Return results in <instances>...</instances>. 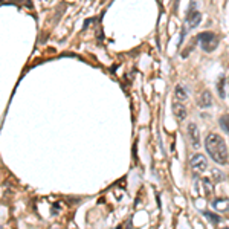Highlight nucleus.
I'll use <instances>...</instances> for the list:
<instances>
[{
    "instance_id": "19",
    "label": "nucleus",
    "mask_w": 229,
    "mask_h": 229,
    "mask_svg": "<svg viewBox=\"0 0 229 229\" xmlns=\"http://www.w3.org/2000/svg\"><path fill=\"white\" fill-rule=\"evenodd\" d=\"M221 229H229V227H221Z\"/></svg>"
},
{
    "instance_id": "18",
    "label": "nucleus",
    "mask_w": 229,
    "mask_h": 229,
    "mask_svg": "<svg viewBox=\"0 0 229 229\" xmlns=\"http://www.w3.org/2000/svg\"><path fill=\"white\" fill-rule=\"evenodd\" d=\"M51 229H61V227H58V226H54V227H51Z\"/></svg>"
},
{
    "instance_id": "13",
    "label": "nucleus",
    "mask_w": 229,
    "mask_h": 229,
    "mask_svg": "<svg viewBox=\"0 0 229 229\" xmlns=\"http://www.w3.org/2000/svg\"><path fill=\"white\" fill-rule=\"evenodd\" d=\"M60 211H61V203H60V202H55V203L52 205L51 214H52V215H58V214H60Z\"/></svg>"
},
{
    "instance_id": "8",
    "label": "nucleus",
    "mask_w": 229,
    "mask_h": 229,
    "mask_svg": "<svg viewBox=\"0 0 229 229\" xmlns=\"http://www.w3.org/2000/svg\"><path fill=\"white\" fill-rule=\"evenodd\" d=\"M173 110H174V116L177 118V121H183L187 118V108H185V105L183 104H180V102H174L173 104Z\"/></svg>"
},
{
    "instance_id": "10",
    "label": "nucleus",
    "mask_w": 229,
    "mask_h": 229,
    "mask_svg": "<svg viewBox=\"0 0 229 229\" xmlns=\"http://www.w3.org/2000/svg\"><path fill=\"white\" fill-rule=\"evenodd\" d=\"M202 214L208 218L212 224H217L218 221H220V215H217V214H214V212H209V211H202Z\"/></svg>"
},
{
    "instance_id": "6",
    "label": "nucleus",
    "mask_w": 229,
    "mask_h": 229,
    "mask_svg": "<svg viewBox=\"0 0 229 229\" xmlns=\"http://www.w3.org/2000/svg\"><path fill=\"white\" fill-rule=\"evenodd\" d=\"M197 104L202 107V108H208L212 105V95H211V92L209 90H203L202 92V95L197 101Z\"/></svg>"
},
{
    "instance_id": "9",
    "label": "nucleus",
    "mask_w": 229,
    "mask_h": 229,
    "mask_svg": "<svg viewBox=\"0 0 229 229\" xmlns=\"http://www.w3.org/2000/svg\"><path fill=\"white\" fill-rule=\"evenodd\" d=\"M214 208H220V211H227L229 209V199H217L214 200Z\"/></svg>"
},
{
    "instance_id": "11",
    "label": "nucleus",
    "mask_w": 229,
    "mask_h": 229,
    "mask_svg": "<svg viewBox=\"0 0 229 229\" xmlns=\"http://www.w3.org/2000/svg\"><path fill=\"white\" fill-rule=\"evenodd\" d=\"M218 124H220V127L229 134V114H223V116H220Z\"/></svg>"
},
{
    "instance_id": "2",
    "label": "nucleus",
    "mask_w": 229,
    "mask_h": 229,
    "mask_svg": "<svg viewBox=\"0 0 229 229\" xmlns=\"http://www.w3.org/2000/svg\"><path fill=\"white\" fill-rule=\"evenodd\" d=\"M200 21H202V14L196 9V3L191 2V3H190V8H188V11H187V15H185V25H183L182 32H180V43L183 41L187 32L191 31V29H194L196 26H199ZM180 43H179V44H180Z\"/></svg>"
},
{
    "instance_id": "16",
    "label": "nucleus",
    "mask_w": 229,
    "mask_h": 229,
    "mask_svg": "<svg viewBox=\"0 0 229 229\" xmlns=\"http://www.w3.org/2000/svg\"><path fill=\"white\" fill-rule=\"evenodd\" d=\"M122 229H131V220H128V221L122 226Z\"/></svg>"
},
{
    "instance_id": "4",
    "label": "nucleus",
    "mask_w": 229,
    "mask_h": 229,
    "mask_svg": "<svg viewBox=\"0 0 229 229\" xmlns=\"http://www.w3.org/2000/svg\"><path fill=\"white\" fill-rule=\"evenodd\" d=\"M191 168L194 173L197 174H202L206 171V168H208V160H206V157L200 153H196L193 157H191Z\"/></svg>"
},
{
    "instance_id": "1",
    "label": "nucleus",
    "mask_w": 229,
    "mask_h": 229,
    "mask_svg": "<svg viewBox=\"0 0 229 229\" xmlns=\"http://www.w3.org/2000/svg\"><path fill=\"white\" fill-rule=\"evenodd\" d=\"M205 148L215 164L226 165L227 164V147L221 136L217 133H211L205 139Z\"/></svg>"
},
{
    "instance_id": "7",
    "label": "nucleus",
    "mask_w": 229,
    "mask_h": 229,
    "mask_svg": "<svg viewBox=\"0 0 229 229\" xmlns=\"http://www.w3.org/2000/svg\"><path fill=\"white\" fill-rule=\"evenodd\" d=\"M174 96H176V101H177V102L183 104V102L188 99V92H187V89L183 87V86L177 84L176 89H174Z\"/></svg>"
},
{
    "instance_id": "17",
    "label": "nucleus",
    "mask_w": 229,
    "mask_h": 229,
    "mask_svg": "<svg viewBox=\"0 0 229 229\" xmlns=\"http://www.w3.org/2000/svg\"><path fill=\"white\" fill-rule=\"evenodd\" d=\"M116 229H122V224H119V226H116Z\"/></svg>"
},
{
    "instance_id": "12",
    "label": "nucleus",
    "mask_w": 229,
    "mask_h": 229,
    "mask_svg": "<svg viewBox=\"0 0 229 229\" xmlns=\"http://www.w3.org/2000/svg\"><path fill=\"white\" fill-rule=\"evenodd\" d=\"M217 90H218L220 98H224V77H221V78H220L218 86H217Z\"/></svg>"
},
{
    "instance_id": "15",
    "label": "nucleus",
    "mask_w": 229,
    "mask_h": 229,
    "mask_svg": "<svg viewBox=\"0 0 229 229\" xmlns=\"http://www.w3.org/2000/svg\"><path fill=\"white\" fill-rule=\"evenodd\" d=\"M96 18H87L86 21H84V26H83V29H87L89 28V25H90V23H93Z\"/></svg>"
},
{
    "instance_id": "14",
    "label": "nucleus",
    "mask_w": 229,
    "mask_h": 229,
    "mask_svg": "<svg viewBox=\"0 0 229 229\" xmlns=\"http://www.w3.org/2000/svg\"><path fill=\"white\" fill-rule=\"evenodd\" d=\"M66 202H67V205H77V203L81 202V199H80V197H75V199H72V197H66Z\"/></svg>"
},
{
    "instance_id": "5",
    "label": "nucleus",
    "mask_w": 229,
    "mask_h": 229,
    "mask_svg": "<svg viewBox=\"0 0 229 229\" xmlns=\"http://www.w3.org/2000/svg\"><path fill=\"white\" fill-rule=\"evenodd\" d=\"M188 136H190V141L193 148H199L200 147V134H199V128L196 124H190L188 125Z\"/></svg>"
},
{
    "instance_id": "3",
    "label": "nucleus",
    "mask_w": 229,
    "mask_h": 229,
    "mask_svg": "<svg viewBox=\"0 0 229 229\" xmlns=\"http://www.w3.org/2000/svg\"><path fill=\"white\" fill-rule=\"evenodd\" d=\"M205 52H214L215 48L218 46V38L214 32H209V31H205V32H200L197 35V40H196Z\"/></svg>"
}]
</instances>
